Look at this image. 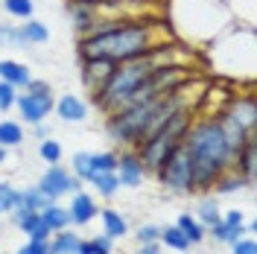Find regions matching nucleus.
<instances>
[{"instance_id": "24", "label": "nucleus", "mask_w": 257, "mask_h": 254, "mask_svg": "<svg viewBox=\"0 0 257 254\" xmlns=\"http://www.w3.org/2000/svg\"><path fill=\"white\" fill-rule=\"evenodd\" d=\"M44 205H47V196L38 190V184L18 190V207H24V210H41Z\"/></svg>"}, {"instance_id": "30", "label": "nucleus", "mask_w": 257, "mask_h": 254, "mask_svg": "<svg viewBox=\"0 0 257 254\" xmlns=\"http://www.w3.org/2000/svg\"><path fill=\"white\" fill-rule=\"evenodd\" d=\"M73 175L79 181H91V152H76L73 155Z\"/></svg>"}, {"instance_id": "1", "label": "nucleus", "mask_w": 257, "mask_h": 254, "mask_svg": "<svg viewBox=\"0 0 257 254\" xmlns=\"http://www.w3.org/2000/svg\"><path fill=\"white\" fill-rule=\"evenodd\" d=\"M161 35H164L161 24L120 18L111 30L96 32V35H82L76 41V56L79 59H108L114 64H123L164 44Z\"/></svg>"}, {"instance_id": "23", "label": "nucleus", "mask_w": 257, "mask_h": 254, "mask_svg": "<svg viewBox=\"0 0 257 254\" xmlns=\"http://www.w3.org/2000/svg\"><path fill=\"white\" fill-rule=\"evenodd\" d=\"M242 187H248V184L242 181L240 175L234 173V170H225V173L216 178V184H213V193H219V196H231V193L242 190Z\"/></svg>"}, {"instance_id": "3", "label": "nucleus", "mask_w": 257, "mask_h": 254, "mask_svg": "<svg viewBox=\"0 0 257 254\" xmlns=\"http://www.w3.org/2000/svg\"><path fill=\"white\" fill-rule=\"evenodd\" d=\"M170 64H181V67H184V62L178 59V47L176 44H167V41L158 44V47H152L149 53H144V56L132 59V62L117 64L114 73L102 82V88L94 91V105L102 114H114L117 108L126 105L128 96L135 94L155 70L170 67Z\"/></svg>"}, {"instance_id": "15", "label": "nucleus", "mask_w": 257, "mask_h": 254, "mask_svg": "<svg viewBox=\"0 0 257 254\" xmlns=\"http://www.w3.org/2000/svg\"><path fill=\"white\" fill-rule=\"evenodd\" d=\"M67 15H70V21H73L76 35H85V32L91 30V24L96 21V15H102V12H96V9L85 6V3H73V0H67Z\"/></svg>"}, {"instance_id": "14", "label": "nucleus", "mask_w": 257, "mask_h": 254, "mask_svg": "<svg viewBox=\"0 0 257 254\" xmlns=\"http://www.w3.org/2000/svg\"><path fill=\"white\" fill-rule=\"evenodd\" d=\"M99 219H102V234L111 239H123L128 234V222L126 216L114 207H99Z\"/></svg>"}, {"instance_id": "18", "label": "nucleus", "mask_w": 257, "mask_h": 254, "mask_svg": "<svg viewBox=\"0 0 257 254\" xmlns=\"http://www.w3.org/2000/svg\"><path fill=\"white\" fill-rule=\"evenodd\" d=\"M176 225H178V231H181L184 237L190 239V245H199L202 239L208 237V231H205V225L199 222V219H196L193 213H181V216L176 219Z\"/></svg>"}, {"instance_id": "29", "label": "nucleus", "mask_w": 257, "mask_h": 254, "mask_svg": "<svg viewBox=\"0 0 257 254\" xmlns=\"http://www.w3.org/2000/svg\"><path fill=\"white\" fill-rule=\"evenodd\" d=\"M117 152H91V173H114Z\"/></svg>"}, {"instance_id": "38", "label": "nucleus", "mask_w": 257, "mask_h": 254, "mask_svg": "<svg viewBox=\"0 0 257 254\" xmlns=\"http://www.w3.org/2000/svg\"><path fill=\"white\" fill-rule=\"evenodd\" d=\"M222 222L237 228V225H245V216H242V210H237V207H234V210H225V213H222Z\"/></svg>"}, {"instance_id": "27", "label": "nucleus", "mask_w": 257, "mask_h": 254, "mask_svg": "<svg viewBox=\"0 0 257 254\" xmlns=\"http://www.w3.org/2000/svg\"><path fill=\"white\" fill-rule=\"evenodd\" d=\"M3 9H6V15L18 18V21H30L35 12V3L32 0H3Z\"/></svg>"}, {"instance_id": "26", "label": "nucleus", "mask_w": 257, "mask_h": 254, "mask_svg": "<svg viewBox=\"0 0 257 254\" xmlns=\"http://www.w3.org/2000/svg\"><path fill=\"white\" fill-rule=\"evenodd\" d=\"M0 44L3 47H12V50H27V41L21 35V27H15V24H0Z\"/></svg>"}, {"instance_id": "17", "label": "nucleus", "mask_w": 257, "mask_h": 254, "mask_svg": "<svg viewBox=\"0 0 257 254\" xmlns=\"http://www.w3.org/2000/svg\"><path fill=\"white\" fill-rule=\"evenodd\" d=\"M79 234H73L70 228H62L50 237V254H76V245H79Z\"/></svg>"}, {"instance_id": "11", "label": "nucleus", "mask_w": 257, "mask_h": 254, "mask_svg": "<svg viewBox=\"0 0 257 254\" xmlns=\"http://www.w3.org/2000/svg\"><path fill=\"white\" fill-rule=\"evenodd\" d=\"M254 149H257V141H254V135H251V138L242 143L237 152H234V164H231V170L240 175L248 187L254 184V164H257V161H254Z\"/></svg>"}, {"instance_id": "21", "label": "nucleus", "mask_w": 257, "mask_h": 254, "mask_svg": "<svg viewBox=\"0 0 257 254\" xmlns=\"http://www.w3.org/2000/svg\"><path fill=\"white\" fill-rule=\"evenodd\" d=\"M21 35H24L27 44H44V41L50 38V30H47V24H41V21L30 18V21L21 24Z\"/></svg>"}, {"instance_id": "28", "label": "nucleus", "mask_w": 257, "mask_h": 254, "mask_svg": "<svg viewBox=\"0 0 257 254\" xmlns=\"http://www.w3.org/2000/svg\"><path fill=\"white\" fill-rule=\"evenodd\" d=\"M18 207V187L9 181H0V216H9Z\"/></svg>"}, {"instance_id": "37", "label": "nucleus", "mask_w": 257, "mask_h": 254, "mask_svg": "<svg viewBox=\"0 0 257 254\" xmlns=\"http://www.w3.org/2000/svg\"><path fill=\"white\" fill-rule=\"evenodd\" d=\"M50 237H53V231H50L44 222H38L30 234H27V239H35V242H50Z\"/></svg>"}, {"instance_id": "9", "label": "nucleus", "mask_w": 257, "mask_h": 254, "mask_svg": "<svg viewBox=\"0 0 257 254\" xmlns=\"http://www.w3.org/2000/svg\"><path fill=\"white\" fill-rule=\"evenodd\" d=\"M79 67H82V82H85V88L94 94V91L102 88V82L114 73L117 64L108 62V59H79Z\"/></svg>"}, {"instance_id": "8", "label": "nucleus", "mask_w": 257, "mask_h": 254, "mask_svg": "<svg viewBox=\"0 0 257 254\" xmlns=\"http://www.w3.org/2000/svg\"><path fill=\"white\" fill-rule=\"evenodd\" d=\"M219 111H225L231 120H237L242 129L254 132V126H257V105H254V96L251 94H234Z\"/></svg>"}, {"instance_id": "39", "label": "nucleus", "mask_w": 257, "mask_h": 254, "mask_svg": "<svg viewBox=\"0 0 257 254\" xmlns=\"http://www.w3.org/2000/svg\"><path fill=\"white\" fill-rule=\"evenodd\" d=\"M138 254H161V242H144L138 248Z\"/></svg>"}, {"instance_id": "40", "label": "nucleus", "mask_w": 257, "mask_h": 254, "mask_svg": "<svg viewBox=\"0 0 257 254\" xmlns=\"http://www.w3.org/2000/svg\"><path fill=\"white\" fill-rule=\"evenodd\" d=\"M32 132H35L38 138H50V126H47V123H35V126H32Z\"/></svg>"}, {"instance_id": "32", "label": "nucleus", "mask_w": 257, "mask_h": 254, "mask_svg": "<svg viewBox=\"0 0 257 254\" xmlns=\"http://www.w3.org/2000/svg\"><path fill=\"white\" fill-rule=\"evenodd\" d=\"M15 99H18V88L9 85V82H0V111H12L15 108Z\"/></svg>"}, {"instance_id": "5", "label": "nucleus", "mask_w": 257, "mask_h": 254, "mask_svg": "<svg viewBox=\"0 0 257 254\" xmlns=\"http://www.w3.org/2000/svg\"><path fill=\"white\" fill-rule=\"evenodd\" d=\"M15 108L21 111V117H24L30 126H35V123H44L50 117V111L56 108V96H53L47 82L30 79V85L24 88V94H18Z\"/></svg>"}, {"instance_id": "25", "label": "nucleus", "mask_w": 257, "mask_h": 254, "mask_svg": "<svg viewBox=\"0 0 257 254\" xmlns=\"http://www.w3.org/2000/svg\"><path fill=\"white\" fill-rule=\"evenodd\" d=\"M88 184H94L96 193L99 196H105V199H111L114 193L120 190V181H117V173H94L91 175V181Z\"/></svg>"}, {"instance_id": "12", "label": "nucleus", "mask_w": 257, "mask_h": 254, "mask_svg": "<svg viewBox=\"0 0 257 254\" xmlns=\"http://www.w3.org/2000/svg\"><path fill=\"white\" fill-rule=\"evenodd\" d=\"M53 111L59 114L64 123H82L88 117V102L79 94H64L56 99V108Z\"/></svg>"}, {"instance_id": "16", "label": "nucleus", "mask_w": 257, "mask_h": 254, "mask_svg": "<svg viewBox=\"0 0 257 254\" xmlns=\"http://www.w3.org/2000/svg\"><path fill=\"white\" fill-rule=\"evenodd\" d=\"M38 216H41V222L47 225L53 234H56V231H62V228H70V219H67V207H62L59 202H47V205L38 210Z\"/></svg>"}, {"instance_id": "10", "label": "nucleus", "mask_w": 257, "mask_h": 254, "mask_svg": "<svg viewBox=\"0 0 257 254\" xmlns=\"http://www.w3.org/2000/svg\"><path fill=\"white\" fill-rule=\"evenodd\" d=\"M96 213H99V207H96V199L94 196H88V193H73V199H70V207H67V219L73 228H82V225L94 222Z\"/></svg>"}, {"instance_id": "35", "label": "nucleus", "mask_w": 257, "mask_h": 254, "mask_svg": "<svg viewBox=\"0 0 257 254\" xmlns=\"http://www.w3.org/2000/svg\"><path fill=\"white\" fill-rule=\"evenodd\" d=\"M111 245H114V239L105 237V234H96V237H91V248H94V254H114Z\"/></svg>"}, {"instance_id": "2", "label": "nucleus", "mask_w": 257, "mask_h": 254, "mask_svg": "<svg viewBox=\"0 0 257 254\" xmlns=\"http://www.w3.org/2000/svg\"><path fill=\"white\" fill-rule=\"evenodd\" d=\"M184 146L193 161V193H210L216 178L234 164V149L228 146L216 117L199 111L193 114V123L184 135Z\"/></svg>"}, {"instance_id": "42", "label": "nucleus", "mask_w": 257, "mask_h": 254, "mask_svg": "<svg viewBox=\"0 0 257 254\" xmlns=\"http://www.w3.org/2000/svg\"><path fill=\"white\" fill-rule=\"evenodd\" d=\"M6 155H9V149H6V146H0V167L6 164Z\"/></svg>"}, {"instance_id": "34", "label": "nucleus", "mask_w": 257, "mask_h": 254, "mask_svg": "<svg viewBox=\"0 0 257 254\" xmlns=\"http://www.w3.org/2000/svg\"><path fill=\"white\" fill-rule=\"evenodd\" d=\"M231 254H257V245H254V239L248 237H240L237 242H231Z\"/></svg>"}, {"instance_id": "19", "label": "nucleus", "mask_w": 257, "mask_h": 254, "mask_svg": "<svg viewBox=\"0 0 257 254\" xmlns=\"http://www.w3.org/2000/svg\"><path fill=\"white\" fill-rule=\"evenodd\" d=\"M193 216L205 225V231L213 228L216 222H222V210H219V205H216V199H213V196H205V199L199 202V207H196V213H193Z\"/></svg>"}, {"instance_id": "6", "label": "nucleus", "mask_w": 257, "mask_h": 254, "mask_svg": "<svg viewBox=\"0 0 257 254\" xmlns=\"http://www.w3.org/2000/svg\"><path fill=\"white\" fill-rule=\"evenodd\" d=\"M82 184H85V181H79L70 170H64V167H59V164H50L47 173L41 175V181H38V190L47 196V202H59L62 196H67V193H70V196L79 193Z\"/></svg>"}, {"instance_id": "7", "label": "nucleus", "mask_w": 257, "mask_h": 254, "mask_svg": "<svg viewBox=\"0 0 257 254\" xmlns=\"http://www.w3.org/2000/svg\"><path fill=\"white\" fill-rule=\"evenodd\" d=\"M117 181H120V187H141L144 184V178L149 173H146L144 161H141V155L132 149V146H126L120 155H117Z\"/></svg>"}, {"instance_id": "41", "label": "nucleus", "mask_w": 257, "mask_h": 254, "mask_svg": "<svg viewBox=\"0 0 257 254\" xmlns=\"http://www.w3.org/2000/svg\"><path fill=\"white\" fill-rule=\"evenodd\" d=\"M76 254H94V248H91V239H79V245H76Z\"/></svg>"}, {"instance_id": "36", "label": "nucleus", "mask_w": 257, "mask_h": 254, "mask_svg": "<svg viewBox=\"0 0 257 254\" xmlns=\"http://www.w3.org/2000/svg\"><path fill=\"white\" fill-rule=\"evenodd\" d=\"M15 254H50V242H35V239H27Z\"/></svg>"}, {"instance_id": "33", "label": "nucleus", "mask_w": 257, "mask_h": 254, "mask_svg": "<svg viewBox=\"0 0 257 254\" xmlns=\"http://www.w3.org/2000/svg\"><path fill=\"white\" fill-rule=\"evenodd\" d=\"M158 237H161V228H158V225H141V228L135 231L138 245H144V242H158Z\"/></svg>"}, {"instance_id": "20", "label": "nucleus", "mask_w": 257, "mask_h": 254, "mask_svg": "<svg viewBox=\"0 0 257 254\" xmlns=\"http://www.w3.org/2000/svg\"><path fill=\"white\" fill-rule=\"evenodd\" d=\"M158 242L161 245H167V248H173V251H187V248H190V239L178 231V225H167V228H161Z\"/></svg>"}, {"instance_id": "13", "label": "nucleus", "mask_w": 257, "mask_h": 254, "mask_svg": "<svg viewBox=\"0 0 257 254\" xmlns=\"http://www.w3.org/2000/svg\"><path fill=\"white\" fill-rule=\"evenodd\" d=\"M32 79L30 67L24 62H15V59H0V82H9V85H15L18 91L21 88H27Z\"/></svg>"}, {"instance_id": "31", "label": "nucleus", "mask_w": 257, "mask_h": 254, "mask_svg": "<svg viewBox=\"0 0 257 254\" xmlns=\"http://www.w3.org/2000/svg\"><path fill=\"white\" fill-rule=\"evenodd\" d=\"M38 155L47 161V164H59L62 161V146H59V141H53V138H44L41 146H38Z\"/></svg>"}, {"instance_id": "22", "label": "nucleus", "mask_w": 257, "mask_h": 254, "mask_svg": "<svg viewBox=\"0 0 257 254\" xmlns=\"http://www.w3.org/2000/svg\"><path fill=\"white\" fill-rule=\"evenodd\" d=\"M24 143V126L15 123V120H0V146L12 149V146H21Z\"/></svg>"}, {"instance_id": "4", "label": "nucleus", "mask_w": 257, "mask_h": 254, "mask_svg": "<svg viewBox=\"0 0 257 254\" xmlns=\"http://www.w3.org/2000/svg\"><path fill=\"white\" fill-rule=\"evenodd\" d=\"M155 175H158V181H161L164 190L176 193V196L193 193V161H190V152H187L184 141L164 158V164L158 167Z\"/></svg>"}]
</instances>
